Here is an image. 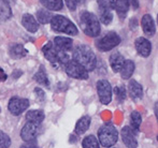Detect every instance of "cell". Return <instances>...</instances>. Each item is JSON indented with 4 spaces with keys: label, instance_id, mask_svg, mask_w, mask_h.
I'll use <instances>...</instances> for the list:
<instances>
[{
    "label": "cell",
    "instance_id": "6da1fadb",
    "mask_svg": "<svg viewBox=\"0 0 158 148\" xmlns=\"http://www.w3.org/2000/svg\"><path fill=\"white\" fill-rule=\"evenodd\" d=\"M72 57L75 62L81 65L86 71H94L97 67V57H96L94 50L85 44L77 45L73 50Z\"/></svg>",
    "mask_w": 158,
    "mask_h": 148
},
{
    "label": "cell",
    "instance_id": "7a4b0ae2",
    "mask_svg": "<svg viewBox=\"0 0 158 148\" xmlns=\"http://www.w3.org/2000/svg\"><path fill=\"white\" fill-rule=\"evenodd\" d=\"M80 27L88 37L96 38L100 34L101 26L98 17L89 11H82L79 18Z\"/></svg>",
    "mask_w": 158,
    "mask_h": 148
},
{
    "label": "cell",
    "instance_id": "3957f363",
    "mask_svg": "<svg viewBox=\"0 0 158 148\" xmlns=\"http://www.w3.org/2000/svg\"><path fill=\"white\" fill-rule=\"evenodd\" d=\"M42 53H43V56L52 65H59L61 67H64V65L70 60L67 53L59 50L53 42H48L42 47Z\"/></svg>",
    "mask_w": 158,
    "mask_h": 148
},
{
    "label": "cell",
    "instance_id": "277c9868",
    "mask_svg": "<svg viewBox=\"0 0 158 148\" xmlns=\"http://www.w3.org/2000/svg\"><path fill=\"white\" fill-rule=\"evenodd\" d=\"M51 28L56 32L66 34L69 36H77L79 34L77 26L64 15H53L51 19Z\"/></svg>",
    "mask_w": 158,
    "mask_h": 148
},
{
    "label": "cell",
    "instance_id": "5b68a950",
    "mask_svg": "<svg viewBox=\"0 0 158 148\" xmlns=\"http://www.w3.org/2000/svg\"><path fill=\"white\" fill-rule=\"evenodd\" d=\"M118 140V132L112 123H104L98 131V141L103 147H112Z\"/></svg>",
    "mask_w": 158,
    "mask_h": 148
},
{
    "label": "cell",
    "instance_id": "8992f818",
    "mask_svg": "<svg viewBox=\"0 0 158 148\" xmlns=\"http://www.w3.org/2000/svg\"><path fill=\"white\" fill-rule=\"evenodd\" d=\"M121 37L114 31H109L102 37L98 38L95 42V45L100 52H109L119 45L121 43Z\"/></svg>",
    "mask_w": 158,
    "mask_h": 148
},
{
    "label": "cell",
    "instance_id": "52a82bcc",
    "mask_svg": "<svg viewBox=\"0 0 158 148\" xmlns=\"http://www.w3.org/2000/svg\"><path fill=\"white\" fill-rule=\"evenodd\" d=\"M64 71L68 76L72 77V78L77 79H88V71H86L81 65L75 62L74 60H69L68 62L64 65Z\"/></svg>",
    "mask_w": 158,
    "mask_h": 148
},
{
    "label": "cell",
    "instance_id": "ba28073f",
    "mask_svg": "<svg viewBox=\"0 0 158 148\" xmlns=\"http://www.w3.org/2000/svg\"><path fill=\"white\" fill-rule=\"evenodd\" d=\"M97 92L102 104L106 105L112 101V86L106 79H99L97 82Z\"/></svg>",
    "mask_w": 158,
    "mask_h": 148
},
{
    "label": "cell",
    "instance_id": "9c48e42d",
    "mask_svg": "<svg viewBox=\"0 0 158 148\" xmlns=\"http://www.w3.org/2000/svg\"><path fill=\"white\" fill-rule=\"evenodd\" d=\"M29 107V100L19 97H13L9 101L8 110L14 116H19Z\"/></svg>",
    "mask_w": 158,
    "mask_h": 148
},
{
    "label": "cell",
    "instance_id": "30bf717a",
    "mask_svg": "<svg viewBox=\"0 0 158 148\" xmlns=\"http://www.w3.org/2000/svg\"><path fill=\"white\" fill-rule=\"evenodd\" d=\"M41 132V125L40 123H33V122H27L23 127L21 131V138L25 142L29 141H35L38 138V135Z\"/></svg>",
    "mask_w": 158,
    "mask_h": 148
},
{
    "label": "cell",
    "instance_id": "8fae6325",
    "mask_svg": "<svg viewBox=\"0 0 158 148\" xmlns=\"http://www.w3.org/2000/svg\"><path fill=\"white\" fill-rule=\"evenodd\" d=\"M122 141L125 144L127 148H137L138 147V141H137V131L132 129L131 127H124L121 132Z\"/></svg>",
    "mask_w": 158,
    "mask_h": 148
},
{
    "label": "cell",
    "instance_id": "7c38bea8",
    "mask_svg": "<svg viewBox=\"0 0 158 148\" xmlns=\"http://www.w3.org/2000/svg\"><path fill=\"white\" fill-rule=\"evenodd\" d=\"M135 50H137L138 54L140 56L144 57H148L151 55V52H152V44L151 42L148 41V39L143 37H140L138 38L137 40L135 41Z\"/></svg>",
    "mask_w": 158,
    "mask_h": 148
},
{
    "label": "cell",
    "instance_id": "4fadbf2b",
    "mask_svg": "<svg viewBox=\"0 0 158 148\" xmlns=\"http://www.w3.org/2000/svg\"><path fill=\"white\" fill-rule=\"evenodd\" d=\"M141 26L144 34L146 37H154L156 34V26L153 17L150 14H144L141 19Z\"/></svg>",
    "mask_w": 158,
    "mask_h": 148
},
{
    "label": "cell",
    "instance_id": "5bb4252c",
    "mask_svg": "<svg viewBox=\"0 0 158 148\" xmlns=\"http://www.w3.org/2000/svg\"><path fill=\"white\" fill-rule=\"evenodd\" d=\"M128 94L133 101H138L143 97V87L137 81L130 79L128 84Z\"/></svg>",
    "mask_w": 158,
    "mask_h": 148
},
{
    "label": "cell",
    "instance_id": "9a60e30c",
    "mask_svg": "<svg viewBox=\"0 0 158 148\" xmlns=\"http://www.w3.org/2000/svg\"><path fill=\"white\" fill-rule=\"evenodd\" d=\"M22 24L25 27V29L27 31L31 32V34L37 32L38 29H39V23H38V21L31 14H28V13L23 15V17H22Z\"/></svg>",
    "mask_w": 158,
    "mask_h": 148
},
{
    "label": "cell",
    "instance_id": "2e32d148",
    "mask_svg": "<svg viewBox=\"0 0 158 148\" xmlns=\"http://www.w3.org/2000/svg\"><path fill=\"white\" fill-rule=\"evenodd\" d=\"M27 54H28V50L22 44H12L9 47V55L13 59L24 58Z\"/></svg>",
    "mask_w": 158,
    "mask_h": 148
},
{
    "label": "cell",
    "instance_id": "e0dca14e",
    "mask_svg": "<svg viewBox=\"0 0 158 148\" xmlns=\"http://www.w3.org/2000/svg\"><path fill=\"white\" fill-rule=\"evenodd\" d=\"M129 0H115V11L118 15L119 19L124 21L129 11Z\"/></svg>",
    "mask_w": 158,
    "mask_h": 148
},
{
    "label": "cell",
    "instance_id": "ac0fdd59",
    "mask_svg": "<svg viewBox=\"0 0 158 148\" xmlns=\"http://www.w3.org/2000/svg\"><path fill=\"white\" fill-rule=\"evenodd\" d=\"M109 61H110V66L112 68V70L114 72H119L124 65V61H125V58L124 56L121 54V53H114L110 56L109 58Z\"/></svg>",
    "mask_w": 158,
    "mask_h": 148
},
{
    "label": "cell",
    "instance_id": "d6986e66",
    "mask_svg": "<svg viewBox=\"0 0 158 148\" xmlns=\"http://www.w3.org/2000/svg\"><path fill=\"white\" fill-rule=\"evenodd\" d=\"M54 44L64 52H69L73 47V40L67 37H56L54 39Z\"/></svg>",
    "mask_w": 158,
    "mask_h": 148
},
{
    "label": "cell",
    "instance_id": "ffe728a7",
    "mask_svg": "<svg viewBox=\"0 0 158 148\" xmlns=\"http://www.w3.org/2000/svg\"><path fill=\"white\" fill-rule=\"evenodd\" d=\"M90 122H92V119H90L89 116H83L77 120V125H75V133L81 135V134H84L90 127Z\"/></svg>",
    "mask_w": 158,
    "mask_h": 148
},
{
    "label": "cell",
    "instance_id": "44dd1931",
    "mask_svg": "<svg viewBox=\"0 0 158 148\" xmlns=\"http://www.w3.org/2000/svg\"><path fill=\"white\" fill-rule=\"evenodd\" d=\"M26 120L28 122L33 123H40L44 120V113L41 110H32V111H28L26 114Z\"/></svg>",
    "mask_w": 158,
    "mask_h": 148
},
{
    "label": "cell",
    "instance_id": "7402d4cb",
    "mask_svg": "<svg viewBox=\"0 0 158 148\" xmlns=\"http://www.w3.org/2000/svg\"><path fill=\"white\" fill-rule=\"evenodd\" d=\"M12 17L11 6L6 0H0V22H6Z\"/></svg>",
    "mask_w": 158,
    "mask_h": 148
},
{
    "label": "cell",
    "instance_id": "603a6c76",
    "mask_svg": "<svg viewBox=\"0 0 158 148\" xmlns=\"http://www.w3.org/2000/svg\"><path fill=\"white\" fill-rule=\"evenodd\" d=\"M135 62L132 60H125L124 61V65L121 69V76L123 79H129L133 74V71H135Z\"/></svg>",
    "mask_w": 158,
    "mask_h": 148
},
{
    "label": "cell",
    "instance_id": "cb8c5ba5",
    "mask_svg": "<svg viewBox=\"0 0 158 148\" xmlns=\"http://www.w3.org/2000/svg\"><path fill=\"white\" fill-rule=\"evenodd\" d=\"M33 79H35V82H38L40 85H43V86H45V87H48V86H50L48 76V74H46L45 68H44L43 66H41L40 69L38 70L37 73L33 75Z\"/></svg>",
    "mask_w": 158,
    "mask_h": 148
},
{
    "label": "cell",
    "instance_id": "d4e9b609",
    "mask_svg": "<svg viewBox=\"0 0 158 148\" xmlns=\"http://www.w3.org/2000/svg\"><path fill=\"white\" fill-rule=\"evenodd\" d=\"M40 2L44 8L51 11H59L64 8L63 0H40Z\"/></svg>",
    "mask_w": 158,
    "mask_h": 148
},
{
    "label": "cell",
    "instance_id": "484cf974",
    "mask_svg": "<svg viewBox=\"0 0 158 148\" xmlns=\"http://www.w3.org/2000/svg\"><path fill=\"white\" fill-rule=\"evenodd\" d=\"M97 3L101 12H112L115 8V0H97Z\"/></svg>",
    "mask_w": 158,
    "mask_h": 148
},
{
    "label": "cell",
    "instance_id": "4316f807",
    "mask_svg": "<svg viewBox=\"0 0 158 148\" xmlns=\"http://www.w3.org/2000/svg\"><path fill=\"white\" fill-rule=\"evenodd\" d=\"M52 17H53L52 13H51L50 11L44 10V9H41V10H39L37 12V21H38V23L43 24V25L51 23V19H52Z\"/></svg>",
    "mask_w": 158,
    "mask_h": 148
},
{
    "label": "cell",
    "instance_id": "83f0119b",
    "mask_svg": "<svg viewBox=\"0 0 158 148\" xmlns=\"http://www.w3.org/2000/svg\"><path fill=\"white\" fill-rule=\"evenodd\" d=\"M142 122V117L141 114L137 111H133L130 115V127L132 128L135 131H138L141 126Z\"/></svg>",
    "mask_w": 158,
    "mask_h": 148
},
{
    "label": "cell",
    "instance_id": "f1b7e54d",
    "mask_svg": "<svg viewBox=\"0 0 158 148\" xmlns=\"http://www.w3.org/2000/svg\"><path fill=\"white\" fill-rule=\"evenodd\" d=\"M83 148H100L99 141L96 138L95 135H87L82 142Z\"/></svg>",
    "mask_w": 158,
    "mask_h": 148
},
{
    "label": "cell",
    "instance_id": "f546056e",
    "mask_svg": "<svg viewBox=\"0 0 158 148\" xmlns=\"http://www.w3.org/2000/svg\"><path fill=\"white\" fill-rule=\"evenodd\" d=\"M98 19L103 25H110L113 21L112 12H101V11H99V18Z\"/></svg>",
    "mask_w": 158,
    "mask_h": 148
},
{
    "label": "cell",
    "instance_id": "4dcf8cb0",
    "mask_svg": "<svg viewBox=\"0 0 158 148\" xmlns=\"http://www.w3.org/2000/svg\"><path fill=\"white\" fill-rule=\"evenodd\" d=\"M114 92H115V94H116V98L118 102L125 101V99L127 97V91L124 86H116V87L114 88Z\"/></svg>",
    "mask_w": 158,
    "mask_h": 148
},
{
    "label": "cell",
    "instance_id": "1f68e13d",
    "mask_svg": "<svg viewBox=\"0 0 158 148\" xmlns=\"http://www.w3.org/2000/svg\"><path fill=\"white\" fill-rule=\"evenodd\" d=\"M11 145V138L3 131H0V148H9Z\"/></svg>",
    "mask_w": 158,
    "mask_h": 148
},
{
    "label": "cell",
    "instance_id": "d6a6232c",
    "mask_svg": "<svg viewBox=\"0 0 158 148\" xmlns=\"http://www.w3.org/2000/svg\"><path fill=\"white\" fill-rule=\"evenodd\" d=\"M67 6L70 11H75L77 6H82L85 2V0H64Z\"/></svg>",
    "mask_w": 158,
    "mask_h": 148
},
{
    "label": "cell",
    "instance_id": "836d02e7",
    "mask_svg": "<svg viewBox=\"0 0 158 148\" xmlns=\"http://www.w3.org/2000/svg\"><path fill=\"white\" fill-rule=\"evenodd\" d=\"M35 97L38 98V100L39 101H44V99H45V94H44V91L41 89V88H35Z\"/></svg>",
    "mask_w": 158,
    "mask_h": 148
},
{
    "label": "cell",
    "instance_id": "e575fe53",
    "mask_svg": "<svg viewBox=\"0 0 158 148\" xmlns=\"http://www.w3.org/2000/svg\"><path fill=\"white\" fill-rule=\"evenodd\" d=\"M21 148H39L37 142L35 141H29V142H25V144H23Z\"/></svg>",
    "mask_w": 158,
    "mask_h": 148
},
{
    "label": "cell",
    "instance_id": "d590c367",
    "mask_svg": "<svg viewBox=\"0 0 158 148\" xmlns=\"http://www.w3.org/2000/svg\"><path fill=\"white\" fill-rule=\"evenodd\" d=\"M129 4L132 6L133 10H138L139 9V0H129Z\"/></svg>",
    "mask_w": 158,
    "mask_h": 148
},
{
    "label": "cell",
    "instance_id": "8d00e7d4",
    "mask_svg": "<svg viewBox=\"0 0 158 148\" xmlns=\"http://www.w3.org/2000/svg\"><path fill=\"white\" fill-rule=\"evenodd\" d=\"M129 25H130V28L131 29H135L137 28V26H138V21H137V18H135V17H132V18L130 19V23H129Z\"/></svg>",
    "mask_w": 158,
    "mask_h": 148
},
{
    "label": "cell",
    "instance_id": "74e56055",
    "mask_svg": "<svg viewBox=\"0 0 158 148\" xmlns=\"http://www.w3.org/2000/svg\"><path fill=\"white\" fill-rule=\"evenodd\" d=\"M8 78V75L4 73V71L2 69H0V82H4Z\"/></svg>",
    "mask_w": 158,
    "mask_h": 148
},
{
    "label": "cell",
    "instance_id": "f35d334b",
    "mask_svg": "<svg viewBox=\"0 0 158 148\" xmlns=\"http://www.w3.org/2000/svg\"><path fill=\"white\" fill-rule=\"evenodd\" d=\"M155 114H156V117H157V120H158V102L155 104Z\"/></svg>",
    "mask_w": 158,
    "mask_h": 148
},
{
    "label": "cell",
    "instance_id": "ab89813d",
    "mask_svg": "<svg viewBox=\"0 0 158 148\" xmlns=\"http://www.w3.org/2000/svg\"><path fill=\"white\" fill-rule=\"evenodd\" d=\"M6 1L8 2L9 4H10V3H14V2H15V0H6Z\"/></svg>",
    "mask_w": 158,
    "mask_h": 148
},
{
    "label": "cell",
    "instance_id": "60d3db41",
    "mask_svg": "<svg viewBox=\"0 0 158 148\" xmlns=\"http://www.w3.org/2000/svg\"><path fill=\"white\" fill-rule=\"evenodd\" d=\"M157 24H158V15H157Z\"/></svg>",
    "mask_w": 158,
    "mask_h": 148
},
{
    "label": "cell",
    "instance_id": "b9f144b4",
    "mask_svg": "<svg viewBox=\"0 0 158 148\" xmlns=\"http://www.w3.org/2000/svg\"><path fill=\"white\" fill-rule=\"evenodd\" d=\"M157 140H158V138H157Z\"/></svg>",
    "mask_w": 158,
    "mask_h": 148
}]
</instances>
